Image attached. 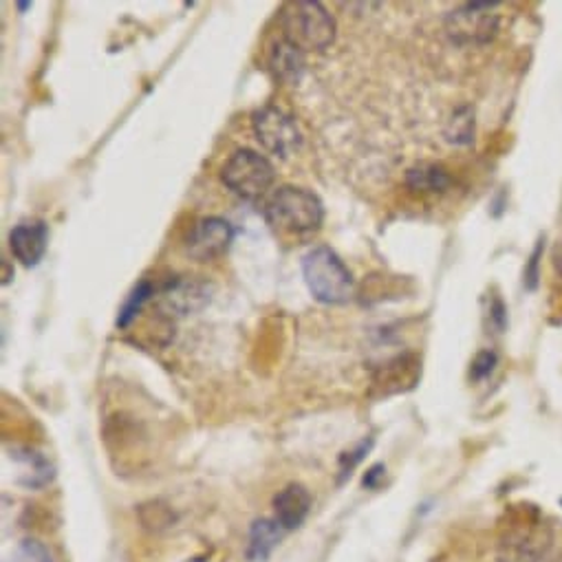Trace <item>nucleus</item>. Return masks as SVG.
Segmentation results:
<instances>
[{
    "label": "nucleus",
    "mask_w": 562,
    "mask_h": 562,
    "mask_svg": "<svg viewBox=\"0 0 562 562\" xmlns=\"http://www.w3.org/2000/svg\"><path fill=\"white\" fill-rule=\"evenodd\" d=\"M551 549V529L533 505H512L498 527V562H542Z\"/></svg>",
    "instance_id": "f257e3e1"
},
{
    "label": "nucleus",
    "mask_w": 562,
    "mask_h": 562,
    "mask_svg": "<svg viewBox=\"0 0 562 562\" xmlns=\"http://www.w3.org/2000/svg\"><path fill=\"white\" fill-rule=\"evenodd\" d=\"M262 216L280 234L310 236L321 229L325 205L321 196L307 188L280 186L265 199Z\"/></svg>",
    "instance_id": "f03ea898"
},
{
    "label": "nucleus",
    "mask_w": 562,
    "mask_h": 562,
    "mask_svg": "<svg viewBox=\"0 0 562 562\" xmlns=\"http://www.w3.org/2000/svg\"><path fill=\"white\" fill-rule=\"evenodd\" d=\"M303 276L307 290L318 303L345 305L353 299V273L327 245H318L303 256Z\"/></svg>",
    "instance_id": "7ed1b4c3"
},
{
    "label": "nucleus",
    "mask_w": 562,
    "mask_h": 562,
    "mask_svg": "<svg viewBox=\"0 0 562 562\" xmlns=\"http://www.w3.org/2000/svg\"><path fill=\"white\" fill-rule=\"evenodd\" d=\"M283 38L299 49L325 52L336 41V19L321 3H288L280 12Z\"/></svg>",
    "instance_id": "20e7f679"
},
{
    "label": "nucleus",
    "mask_w": 562,
    "mask_h": 562,
    "mask_svg": "<svg viewBox=\"0 0 562 562\" xmlns=\"http://www.w3.org/2000/svg\"><path fill=\"white\" fill-rule=\"evenodd\" d=\"M221 179L236 196L256 201L269 196V188L276 181V170L265 155L251 148H240L225 161Z\"/></svg>",
    "instance_id": "39448f33"
},
{
    "label": "nucleus",
    "mask_w": 562,
    "mask_h": 562,
    "mask_svg": "<svg viewBox=\"0 0 562 562\" xmlns=\"http://www.w3.org/2000/svg\"><path fill=\"white\" fill-rule=\"evenodd\" d=\"M254 135L271 155L288 159L303 148V133L296 120L278 106H265L251 117Z\"/></svg>",
    "instance_id": "423d86ee"
},
{
    "label": "nucleus",
    "mask_w": 562,
    "mask_h": 562,
    "mask_svg": "<svg viewBox=\"0 0 562 562\" xmlns=\"http://www.w3.org/2000/svg\"><path fill=\"white\" fill-rule=\"evenodd\" d=\"M496 3H468L446 16L448 36L459 45H485L498 32Z\"/></svg>",
    "instance_id": "0eeeda50"
},
{
    "label": "nucleus",
    "mask_w": 562,
    "mask_h": 562,
    "mask_svg": "<svg viewBox=\"0 0 562 562\" xmlns=\"http://www.w3.org/2000/svg\"><path fill=\"white\" fill-rule=\"evenodd\" d=\"M214 288L201 276H177L159 290V307L170 316H192L205 310Z\"/></svg>",
    "instance_id": "6e6552de"
},
{
    "label": "nucleus",
    "mask_w": 562,
    "mask_h": 562,
    "mask_svg": "<svg viewBox=\"0 0 562 562\" xmlns=\"http://www.w3.org/2000/svg\"><path fill=\"white\" fill-rule=\"evenodd\" d=\"M234 243V227L221 216L199 218L186 236V254L196 262H210L223 256Z\"/></svg>",
    "instance_id": "1a4fd4ad"
},
{
    "label": "nucleus",
    "mask_w": 562,
    "mask_h": 562,
    "mask_svg": "<svg viewBox=\"0 0 562 562\" xmlns=\"http://www.w3.org/2000/svg\"><path fill=\"white\" fill-rule=\"evenodd\" d=\"M49 245V225L41 218L23 221L10 232V247L16 260L25 267H36Z\"/></svg>",
    "instance_id": "9d476101"
},
{
    "label": "nucleus",
    "mask_w": 562,
    "mask_h": 562,
    "mask_svg": "<svg viewBox=\"0 0 562 562\" xmlns=\"http://www.w3.org/2000/svg\"><path fill=\"white\" fill-rule=\"evenodd\" d=\"M276 520L283 529H296L305 522L312 509V494L301 483H290L288 487L280 490L273 498Z\"/></svg>",
    "instance_id": "9b49d317"
},
{
    "label": "nucleus",
    "mask_w": 562,
    "mask_h": 562,
    "mask_svg": "<svg viewBox=\"0 0 562 562\" xmlns=\"http://www.w3.org/2000/svg\"><path fill=\"white\" fill-rule=\"evenodd\" d=\"M269 67L273 71V76L285 82L290 87H296L301 85L303 76H305V69H307V58H305V52L299 49L296 45L288 43L285 38H280L273 47H271V54H269Z\"/></svg>",
    "instance_id": "f8f14e48"
},
{
    "label": "nucleus",
    "mask_w": 562,
    "mask_h": 562,
    "mask_svg": "<svg viewBox=\"0 0 562 562\" xmlns=\"http://www.w3.org/2000/svg\"><path fill=\"white\" fill-rule=\"evenodd\" d=\"M12 459L19 463L21 474L16 476V483L27 490H41L52 483L54 479V465L49 459L32 448H16L12 450Z\"/></svg>",
    "instance_id": "ddd939ff"
},
{
    "label": "nucleus",
    "mask_w": 562,
    "mask_h": 562,
    "mask_svg": "<svg viewBox=\"0 0 562 562\" xmlns=\"http://www.w3.org/2000/svg\"><path fill=\"white\" fill-rule=\"evenodd\" d=\"M280 533H283V527L278 525L273 518H258L251 529H249V542H247V558L251 562H262L269 558L271 549L280 540Z\"/></svg>",
    "instance_id": "4468645a"
},
{
    "label": "nucleus",
    "mask_w": 562,
    "mask_h": 562,
    "mask_svg": "<svg viewBox=\"0 0 562 562\" xmlns=\"http://www.w3.org/2000/svg\"><path fill=\"white\" fill-rule=\"evenodd\" d=\"M406 183L415 192L437 194V192H446L450 188L452 179H450L448 170L437 166V164H419V166L408 170Z\"/></svg>",
    "instance_id": "2eb2a0df"
},
{
    "label": "nucleus",
    "mask_w": 562,
    "mask_h": 562,
    "mask_svg": "<svg viewBox=\"0 0 562 562\" xmlns=\"http://www.w3.org/2000/svg\"><path fill=\"white\" fill-rule=\"evenodd\" d=\"M153 296H155L153 285L148 283V280H142V283H139V285L133 290V294L128 296L126 305L122 307L120 318H117V327L126 329V327H128V325L139 316V312L144 310V305H146Z\"/></svg>",
    "instance_id": "dca6fc26"
},
{
    "label": "nucleus",
    "mask_w": 562,
    "mask_h": 562,
    "mask_svg": "<svg viewBox=\"0 0 562 562\" xmlns=\"http://www.w3.org/2000/svg\"><path fill=\"white\" fill-rule=\"evenodd\" d=\"M5 562H54V558L45 542L36 538H25L12 549Z\"/></svg>",
    "instance_id": "f3484780"
},
{
    "label": "nucleus",
    "mask_w": 562,
    "mask_h": 562,
    "mask_svg": "<svg viewBox=\"0 0 562 562\" xmlns=\"http://www.w3.org/2000/svg\"><path fill=\"white\" fill-rule=\"evenodd\" d=\"M446 135H448V139H450L452 144H470V142H472V135H474V117H472L470 109H459V111L452 115Z\"/></svg>",
    "instance_id": "a211bd4d"
},
{
    "label": "nucleus",
    "mask_w": 562,
    "mask_h": 562,
    "mask_svg": "<svg viewBox=\"0 0 562 562\" xmlns=\"http://www.w3.org/2000/svg\"><path fill=\"white\" fill-rule=\"evenodd\" d=\"M369 448H371V441H362L356 450L342 454V459H340V474H342V479L351 476V470L364 459V454L369 452Z\"/></svg>",
    "instance_id": "6ab92c4d"
},
{
    "label": "nucleus",
    "mask_w": 562,
    "mask_h": 562,
    "mask_svg": "<svg viewBox=\"0 0 562 562\" xmlns=\"http://www.w3.org/2000/svg\"><path fill=\"white\" fill-rule=\"evenodd\" d=\"M494 364H496V356H494L492 351L479 353L476 360H474V364H472V378H474V380H481V378L490 375L492 369H494Z\"/></svg>",
    "instance_id": "aec40b11"
},
{
    "label": "nucleus",
    "mask_w": 562,
    "mask_h": 562,
    "mask_svg": "<svg viewBox=\"0 0 562 562\" xmlns=\"http://www.w3.org/2000/svg\"><path fill=\"white\" fill-rule=\"evenodd\" d=\"M384 472H386V468H384L382 463L373 465V468H371V470L364 474V487H369V490L378 487V481L384 476Z\"/></svg>",
    "instance_id": "412c9836"
},
{
    "label": "nucleus",
    "mask_w": 562,
    "mask_h": 562,
    "mask_svg": "<svg viewBox=\"0 0 562 562\" xmlns=\"http://www.w3.org/2000/svg\"><path fill=\"white\" fill-rule=\"evenodd\" d=\"M553 267H555V271L562 276V243L553 249Z\"/></svg>",
    "instance_id": "4be33fe9"
},
{
    "label": "nucleus",
    "mask_w": 562,
    "mask_h": 562,
    "mask_svg": "<svg viewBox=\"0 0 562 562\" xmlns=\"http://www.w3.org/2000/svg\"><path fill=\"white\" fill-rule=\"evenodd\" d=\"M30 8H32V3H19V10H21V12H27Z\"/></svg>",
    "instance_id": "5701e85b"
}]
</instances>
